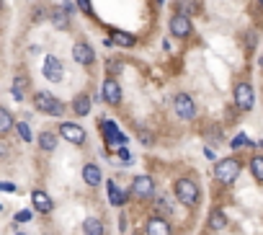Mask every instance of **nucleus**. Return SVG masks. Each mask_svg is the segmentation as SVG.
<instances>
[{
    "label": "nucleus",
    "mask_w": 263,
    "mask_h": 235,
    "mask_svg": "<svg viewBox=\"0 0 263 235\" xmlns=\"http://www.w3.org/2000/svg\"><path fill=\"white\" fill-rule=\"evenodd\" d=\"M260 65H263V57H260Z\"/></svg>",
    "instance_id": "obj_35"
},
{
    "label": "nucleus",
    "mask_w": 263,
    "mask_h": 235,
    "mask_svg": "<svg viewBox=\"0 0 263 235\" xmlns=\"http://www.w3.org/2000/svg\"><path fill=\"white\" fill-rule=\"evenodd\" d=\"M42 73H44V78H47L49 83H60V80L65 78V67H62L60 57H54V55H47V57H44Z\"/></svg>",
    "instance_id": "obj_6"
},
{
    "label": "nucleus",
    "mask_w": 263,
    "mask_h": 235,
    "mask_svg": "<svg viewBox=\"0 0 263 235\" xmlns=\"http://www.w3.org/2000/svg\"><path fill=\"white\" fill-rule=\"evenodd\" d=\"M173 111H176V116H181V119H194L196 116V103H194V98L189 93H176Z\"/></svg>",
    "instance_id": "obj_4"
},
{
    "label": "nucleus",
    "mask_w": 263,
    "mask_h": 235,
    "mask_svg": "<svg viewBox=\"0 0 263 235\" xmlns=\"http://www.w3.org/2000/svg\"><path fill=\"white\" fill-rule=\"evenodd\" d=\"M240 160L237 158H224V160H219L217 163V168H214V176H217V181H222V184H232L235 178H237V173H240Z\"/></svg>",
    "instance_id": "obj_3"
},
{
    "label": "nucleus",
    "mask_w": 263,
    "mask_h": 235,
    "mask_svg": "<svg viewBox=\"0 0 263 235\" xmlns=\"http://www.w3.org/2000/svg\"><path fill=\"white\" fill-rule=\"evenodd\" d=\"M250 173H253V178H255L258 184H263V155H255V158L250 160Z\"/></svg>",
    "instance_id": "obj_24"
},
{
    "label": "nucleus",
    "mask_w": 263,
    "mask_h": 235,
    "mask_svg": "<svg viewBox=\"0 0 263 235\" xmlns=\"http://www.w3.org/2000/svg\"><path fill=\"white\" fill-rule=\"evenodd\" d=\"M103 98L108 103H114V106L121 101V85H119L116 78H106V83H103Z\"/></svg>",
    "instance_id": "obj_13"
},
{
    "label": "nucleus",
    "mask_w": 263,
    "mask_h": 235,
    "mask_svg": "<svg viewBox=\"0 0 263 235\" xmlns=\"http://www.w3.org/2000/svg\"><path fill=\"white\" fill-rule=\"evenodd\" d=\"M60 135L67 142H72V145H83L85 142V130L80 124H75V122H62L60 124Z\"/></svg>",
    "instance_id": "obj_9"
},
{
    "label": "nucleus",
    "mask_w": 263,
    "mask_h": 235,
    "mask_svg": "<svg viewBox=\"0 0 263 235\" xmlns=\"http://www.w3.org/2000/svg\"><path fill=\"white\" fill-rule=\"evenodd\" d=\"M29 220H31V212H29V209H26V212H18V214H16V222H29Z\"/></svg>",
    "instance_id": "obj_33"
},
{
    "label": "nucleus",
    "mask_w": 263,
    "mask_h": 235,
    "mask_svg": "<svg viewBox=\"0 0 263 235\" xmlns=\"http://www.w3.org/2000/svg\"><path fill=\"white\" fill-rule=\"evenodd\" d=\"M72 111H75L78 116H88V114H90V96H88V93H78V96L72 98Z\"/></svg>",
    "instance_id": "obj_16"
},
{
    "label": "nucleus",
    "mask_w": 263,
    "mask_h": 235,
    "mask_svg": "<svg viewBox=\"0 0 263 235\" xmlns=\"http://www.w3.org/2000/svg\"><path fill=\"white\" fill-rule=\"evenodd\" d=\"M29 83H26V78L24 75H18L16 80H13V88H11V93H13V98L16 101H24V88H26Z\"/></svg>",
    "instance_id": "obj_25"
},
{
    "label": "nucleus",
    "mask_w": 263,
    "mask_h": 235,
    "mask_svg": "<svg viewBox=\"0 0 263 235\" xmlns=\"http://www.w3.org/2000/svg\"><path fill=\"white\" fill-rule=\"evenodd\" d=\"M0 209H3V207H0Z\"/></svg>",
    "instance_id": "obj_38"
},
{
    "label": "nucleus",
    "mask_w": 263,
    "mask_h": 235,
    "mask_svg": "<svg viewBox=\"0 0 263 235\" xmlns=\"http://www.w3.org/2000/svg\"><path fill=\"white\" fill-rule=\"evenodd\" d=\"M173 191H176V199L186 207H196L199 204V186L191 181V178H178L173 184Z\"/></svg>",
    "instance_id": "obj_2"
},
{
    "label": "nucleus",
    "mask_w": 263,
    "mask_h": 235,
    "mask_svg": "<svg viewBox=\"0 0 263 235\" xmlns=\"http://www.w3.org/2000/svg\"><path fill=\"white\" fill-rule=\"evenodd\" d=\"M34 106H36V111H42V114H47V116H62V114H65L62 101H60L57 96L47 93V91H36V93H34Z\"/></svg>",
    "instance_id": "obj_1"
},
{
    "label": "nucleus",
    "mask_w": 263,
    "mask_h": 235,
    "mask_svg": "<svg viewBox=\"0 0 263 235\" xmlns=\"http://www.w3.org/2000/svg\"><path fill=\"white\" fill-rule=\"evenodd\" d=\"M31 204H34V209L36 212H42V214H49L52 212V196L47 194V191H42V189H34L31 191Z\"/></svg>",
    "instance_id": "obj_12"
},
{
    "label": "nucleus",
    "mask_w": 263,
    "mask_h": 235,
    "mask_svg": "<svg viewBox=\"0 0 263 235\" xmlns=\"http://www.w3.org/2000/svg\"><path fill=\"white\" fill-rule=\"evenodd\" d=\"M52 24L60 26V29H67V11H65V8H57V11L52 13Z\"/></svg>",
    "instance_id": "obj_26"
},
{
    "label": "nucleus",
    "mask_w": 263,
    "mask_h": 235,
    "mask_svg": "<svg viewBox=\"0 0 263 235\" xmlns=\"http://www.w3.org/2000/svg\"><path fill=\"white\" fill-rule=\"evenodd\" d=\"M13 127H16V122H13V114H11L8 109L0 106V135H8Z\"/></svg>",
    "instance_id": "obj_20"
},
{
    "label": "nucleus",
    "mask_w": 263,
    "mask_h": 235,
    "mask_svg": "<svg viewBox=\"0 0 263 235\" xmlns=\"http://www.w3.org/2000/svg\"><path fill=\"white\" fill-rule=\"evenodd\" d=\"M106 186H108V199H111V204H114V207H119V204H124V202H126V194L116 186V181H108Z\"/></svg>",
    "instance_id": "obj_21"
},
{
    "label": "nucleus",
    "mask_w": 263,
    "mask_h": 235,
    "mask_svg": "<svg viewBox=\"0 0 263 235\" xmlns=\"http://www.w3.org/2000/svg\"><path fill=\"white\" fill-rule=\"evenodd\" d=\"M16 235H24V232H16Z\"/></svg>",
    "instance_id": "obj_36"
},
{
    "label": "nucleus",
    "mask_w": 263,
    "mask_h": 235,
    "mask_svg": "<svg viewBox=\"0 0 263 235\" xmlns=\"http://www.w3.org/2000/svg\"><path fill=\"white\" fill-rule=\"evenodd\" d=\"M248 142H250V140H248V137H245V135H237V137H235V140H232V148H235V150H237V148H242V145H248Z\"/></svg>",
    "instance_id": "obj_30"
},
{
    "label": "nucleus",
    "mask_w": 263,
    "mask_h": 235,
    "mask_svg": "<svg viewBox=\"0 0 263 235\" xmlns=\"http://www.w3.org/2000/svg\"><path fill=\"white\" fill-rule=\"evenodd\" d=\"M83 181H85L88 186H98V184L103 181L101 168H98L96 163H85V166H83Z\"/></svg>",
    "instance_id": "obj_15"
},
{
    "label": "nucleus",
    "mask_w": 263,
    "mask_h": 235,
    "mask_svg": "<svg viewBox=\"0 0 263 235\" xmlns=\"http://www.w3.org/2000/svg\"><path fill=\"white\" fill-rule=\"evenodd\" d=\"M83 235H106V227L98 217H88L83 222Z\"/></svg>",
    "instance_id": "obj_17"
},
{
    "label": "nucleus",
    "mask_w": 263,
    "mask_h": 235,
    "mask_svg": "<svg viewBox=\"0 0 263 235\" xmlns=\"http://www.w3.org/2000/svg\"><path fill=\"white\" fill-rule=\"evenodd\" d=\"M158 209H160L163 214H171V207H168V202H165V196H160V199H158Z\"/></svg>",
    "instance_id": "obj_32"
},
{
    "label": "nucleus",
    "mask_w": 263,
    "mask_h": 235,
    "mask_svg": "<svg viewBox=\"0 0 263 235\" xmlns=\"http://www.w3.org/2000/svg\"><path fill=\"white\" fill-rule=\"evenodd\" d=\"M101 132H103V137H106L108 150H121L119 145H124V142H126V137L119 132V127H116L114 122H108V119H103V122H101Z\"/></svg>",
    "instance_id": "obj_5"
},
{
    "label": "nucleus",
    "mask_w": 263,
    "mask_h": 235,
    "mask_svg": "<svg viewBox=\"0 0 263 235\" xmlns=\"http://www.w3.org/2000/svg\"><path fill=\"white\" fill-rule=\"evenodd\" d=\"M224 227H227L224 212H222V209H212V212H209V230L219 232V230H224Z\"/></svg>",
    "instance_id": "obj_18"
},
{
    "label": "nucleus",
    "mask_w": 263,
    "mask_h": 235,
    "mask_svg": "<svg viewBox=\"0 0 263 235\" xmlns=\"http://www.w3.org/2000/svg\"><path fill=\"white\" fill-rule=\"evenodd\" d=\"M171 232L173 230H171V225H168L165 217H153L147 222V227H145V235H171Z\"/></svg>",
    "instance_id": "obj_14"
},
{
    "label": "nucleus",
    "mask_w": 263,
    "mask_h": 235,
    "mask_svg": "<svg viewBox=\"0 0 263 235\" xmlns=\"http://www.w3.org/2000/svg\"><path fill=\"white\" fill-rule=\"evenodd\" d=\"M72 60H75L78 65H93L96 52H93V47H90L88 42H75V44H72Z\"/></svg>",
    "instance_id": "obj_11"
},
{
    "label": "nucleus",
    "mask_w": 263,
    "mask_h": 235,
    "mask_svg": "<svg viewBox=\"0 0 263 235\" xmlns=\"http://www.w3.org/2000/svg\"><path fill=\"white\" fill-rule=\"evenodd\" d=\"M39 148H42L44 153H52V150L57 148V135H54V132H42V135H39Z\"/></svg>",
    "instance_id": "obj_22"
},
{
    "label": "nucleus",
    "mask_w": 263,
    "mask_h": 235,
    "mask_svg": "<svg viewBox=\"0 0 263 235\" xmlns=\"http://www.w3.org/2000/svg\"><path fill=\"white\" fill-rule=\"evenodd\" d=\"M0 191L13 194V191H18V189H16V184H11V181H0Z\"/></svg>",
    "instance_id": "obj_31"
},
{
    "label": "nucleus",
    "mask_w": 263,
    "mask_h": 235,
    "mask_svg": "<svg viewBox=\"0 0 263 235\" xmlns=\"http://www.w3.org/2000/svg\"><path fill=\"white\" fill-rule=\"evenodd\" d=\"M16 130H18V135H21V140H24V142H31V130H29V124H26V122H18V124H16Z\"/></svg>",
    "instance_id": "obj_28"
},
{
    "label": "nucleus",
    "mask_w": 263,
    "mask_h": 235,
    "mask_svg": "<svg viewBox=\"0 0 263 235\" xmlns=\"http://www.w3.org/2000/svg\"><path fill=\"white\" fill-rule=\"evenodd\" d=\"M135 235H140V232H135Z\"/></svg>",
    "instance_id": "obj_37"
},
{
    "label": "nucleus",
    "mask_w": 263,
    "mask_h": 235,
    "mask_svg": "<svg viewBox=\"0 0 263 235\" xmlns=\"http://www.w3.org/2000/svg\"><path fill=\"white\" fill-rule=\"evenodd\" d=\"M171 34H173V37H178V39H186V37L191 34V19L176 11V13H173V19H171Z\"/></svg>",
    "instance_id": "obj_10"
},
{
    "label": "nucleus",
    "mask_w": 263,
    "mask_h": 235,
    "mask_svg": "<svg viewBox=\"0 0 263 235\" xmlns=\"http://www.w3.org/2000/svg\"><path fill=\"white\" fill-rule=\"evenodd\" d=\"M178 13L183 16H196L199 13V0H178Z\"/></svg>",
    "instance_id": "obj_23"
},
{
    "label": "nucleus",
    "mask_w": 263,
    "mask_h": 235,
    "mask_svg": "<svg viewBox=\"0 0 263 235\" xmlns=\"http://www.w3.org/2000/svg\"><path fill=\"white\" fill-rule=\"evenodd\" d=\"M132 194H135L137 199H150L155 194V181L150 176H137L135 181H132Z\"/></svg>",
    "instance_id": "obj_8"
},
{
    "label": "nucleus",
    "mask_w": 263,
    "mask_h": 235,
    "mask_svg": "<svg viewBox=\"0 0 263 235\" xmlns=\"http://www.w3.org/2000/svg\"><path fill=\"white\" fill-rule=\"evenodd\" d=\"M258 3H260V6H263V0H258Z\"/></svg>",
    "instance_id": "obj_34"
},
{
    "label": "nucleus",
    "mask_w": 263,
    "mask_h": 235,
    "mask_svg": "<svg viewBox=\"0 0 263 235\" xmlns=\"http://www.w3.org/2000/svg\"><path fill=\"white\" fill-rule=\"evenodd\" d=\"M114 47H124V49H132L137 44V39L132 37V34H126V31H114Z\"/></svg>",
    "instance_id": "obj_19"
},
{
    "label": "nucleus",
    "mask_w": 263,
    "mask_h": 235,
    "mask_svg": "<svg viewBox=\"0 0 263 235\" xmlns=\"http://www.w3.org/2000/svg\"><path fill=\"white\" fill-rule=\"evenodd\" d=\"M253 103H255V96H253L250 83H237L235 85V106L242 109V111H250Z\"/></svg>",
    "instance_id": "obj_7"
},
{
    "label": "nucleus",
    "mask_w": 263,
    "mask_h": 235,
    "mask_svg": "<svg viewBox=\"0 0 263 235\" xmlns=\"http://www.w3.org/2000/svg\"><path fill=\"white\" fill-rule=\"evenodd\" d=\"M75 3H78V8H80L83 13H88V16L93 13V8H90V0H75Z\"/></svg>",
    "instance_id": "obj_29"
},
{
    "label": "nucleus",
    "mask_w": 263,
    "mask_h": 235,
    "mask_svg": "<svg viewBox=\"0 0 263 235\" xmlns=\"http://www.w3.org/2000/svg\"><path fill=\"white\" fill-rule=\"evenodd\" d=\"M121 62L119 60H106V73H108V78H114V75H119L121 73Z\"/></svg>",
    "instance_id": "obj_27"
}]
</instances>
